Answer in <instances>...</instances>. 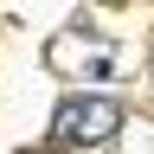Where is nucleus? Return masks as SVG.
<instances>
[{
  "instance_id": "1",
  "label": "nucleus",
  "mask_w": 154,
  "mask_h": 154,
  "mask_svg": "<svg viewBox=\"0 0 154 154\" xmlns=\"http://www.w3.org/2000/svg\"><path fill=\"white\" fill-rule=\"evenodd\" d=\"M116 128H122V103H109V96H64L58 116H51V135L71 141V148H96Z\"/></svg>"
}]
</instances>
